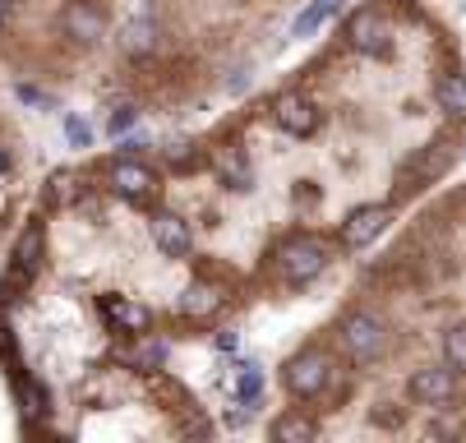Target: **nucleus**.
I'll return each mask as SVG.
<instances>
[{
  "label": "nucleus",
  "instance_id": "1",
  "mask_svg": "<svg viewBox=\"0 0 466 443\" xmlns=\"http://www.w3.org/2000/svg\"><path fill=\"white\" fill-rule=\"evenodd\" d=\"M466 153V46L430 0H351L291 70L129 144L176 255L240 319L338 291Z\"/></svg>",
  "mask_w": 466,
  "mask_h": 443
},
{
  "label": "nucleus",
  "instance_id": "2",
  "mask_svg": "<svg viewBox=\"0 0 466 443\" xmlns=\"http://www.w3.org/2000/svg\"><path fill=\"white\" fill-rule=\"evenodd\" d=\"M245 319L153 222L129 144L42 176L0 255V393L24 438H218L268 416Z\"/></svg>",
  "mask_w": 466,
  "mask_h": 443
},
{
  "label": "nucleus",
  "instance_id": "3",
  "mask_svg": "<svg viewBox=\"0 0 466 443\" xmlns=\"http://www.w3.org/2000/svg\"><path fill=\"white\" fill-rule=\"evenodd\" d=\"M268 438H466V180H443L278 356Z\"/></svg>",
  "mask_w": 466,
  "mask_h": 443
},
{
  "label": "nucleus",
  "instance_id": "4",
  "mask_svg": "<svg viewBox=\"0 0 466 443\" xmlns=\"http://www.w3.org/2000/svg\"><path fill=\"white\" fill-rule=\"evenodd\" d=\"M135 0H0V70L19 88L88 93Z\"/></svg>",
  "mask_w": 466,
  "mask_h": 443
},
{
  "label": "nucleus",
  "instance_id": "5",
  "mask_svg": "<svg viewBox=\"0 0 466 443\" xmlns=\"http://www.w3.org/2000/svg\"><path fill=\"white\" fill-rule=\"evenodd\" d=\"M42 153L28 130V120L10 93V75L0 70V255L15 240L37 185H42Z\"/></svg>",
  "mask_w": 466,
  "mask_h": 443
},
{
  "label": "nucleus",
  "instance_id": "6",
  "mask_svg": "<svg viewBox=\"0 0 466 443\" xmlns=\"http://www.w3.org/2000/svg\"><path fill=\"white\" fill-rule=\"evenodd\" d=\"M148 5L180 15V19H198V24H208V28L263 51L300 0H148Z\"/></svg>",
  "mask_w": 466,
  "mask_h": 443
}]
</instances>
